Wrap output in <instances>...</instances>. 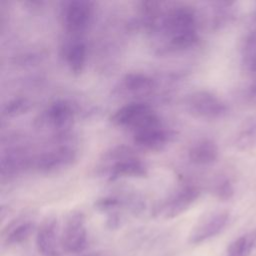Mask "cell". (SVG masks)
Returning a JSON list of instances; mask_svg holds the SVG:
<instances>
[{
    "mask_svg": "<svg viewBox=\"0 0 256 256\" xmlns=\"http://www.w3.org/2000/svg\"><path fill=\"white\" fill-rule=\"evenodd\" d=\"M86 56V45L78 36H73L63 48L64 61L74 75H79L84 70Z\"/></svg>",
    "mask_w": 256,
    "mask_h": 256,
    "instance_id": "cell-14",
    "label": "cell"
},
{
    "mask_svg": "<svg viewBox=\"0 0 256 256\" xmlns=\"http://www.w3.org/2000/svg\"><path fill=\"white\" fill-rule=\"evenodd\" d=\"M187 155L192 164L197 166H209L214 164L218 159V145L210 138H200L189 146Z\"/></svg>",
    "mask_w": 256,
    "mask_h": 256,
    "instance_id": "cell-13",
    "label": "cell"
},
{
    "mask_svg": "<svg viewBox=\"0 0 256 256\" xmlns=\"http://www.w3.org/2000/svg\"><path fill=\"white\" fill-rule=\"evenodd\" d=\"M250 95L256 96V81L253 83V85L250 87Z\"/></svg>",
    "mask_w": 256,
    "mask_h": 256,
    "instance_id": "cell-25",
    "label": "cell"
},
{
    "mask_svg": "<svg viewBox=\"0 0 256 256\" xmlns=\"http://www.w3.org/2000/svg\"><path fill=\"white\" fill-rule=\"evenodd\" d=\"M233 2H216L213 7L212 26L215 29L222 28L230 23L234 18Z\"/></svg>",
    "mask_w": 256,
    "mask_h": 256,
    "instance_id": "cell-18",
    "label": "cell"
},
{
    "mask_svg": "<svg viewBox=\"0 0 256 256\" xmlns=\"http://www.w3.org/2000/svg\"><path fill=\"white\" fill-rule=\"evenodd\" d=\"M94 4L86 0H71L63 2L61 15L67 32L73 36L84 32L91 23Z\"/></svg>",
    "mask_w": 256,
    "mask_h": 256,
    "instance_id": "cell-7",
    "label": "cell"
},
{
    "mask_svg": "<svg viewBox=\"0 0 256 256\" xmlns=\"http://www.w3.org/2000/svg\"><path fill=\"white\" fill-rule=\"evenodd\" d=\"M174 133L162 125L155 123L133 133V141L136 146L145 151L158 152L164 149L173 139Z\"/></svg>",
    "mask_w": 256,
    "mask_h": 256,
    "instance_id": "cell-9",
    "label": "cell"
},
{
    "mask_svg": "<svg viewBox=\"0 0 256 256\" xmlns=\"http://www.w3.org/2000/svg\"><path fill=\"white\" fill-rule=\"evenodd\" d=\"M31 107V104L28 99L24 97H17L8 101L3 109L2 114L6 117H17L26 113Z\"/></svg>",
    "mask_w": 256,
    "mask_h": 256,
    "instance_id": "cell-20",
    "label": "cell"
},
{
    "mask_svg": "<svg viewBox=\"0 0 256 256\" xmlns=\"http://www.w3.org/2000/svg\"><path fill=\"white\" fill-rule=\"evenodd\" d=\"M36 246L42 256H60V237H58V222L54 216L43 219L37 229Z\"/></svg>",
    "mask_w": 256,
    "mask_h": 256,
    "instance_id": "cell-11",
    "label": "cell"
},
{
    "mask_svg": "<svg viewBox=\"0 0 256 256\" xmlns=\"http://www.w3.org/2000/svg\"><path fill=\"white\" fill-rule=\"evenodd\" d=\"M229 219V213L226 210H217L203 216L192 229L189 235L191 244L202 243L217 234L226 226Z\"/></svg>",
    "mask_w": 256,
    "mask_h": 256,
    "instance_id": "cell-10",
    "label": "cell"
},
{
    "mask_svg": "<svg viewBox=\"0 0 256 256\" xmlns=\"http://www.w3.org/2000/svg\"><path fill=\"white\" fill-rule=\"evenodd\" d=\"M211 191L220 201H228L234 195V186L228 177L221 176L212 184Z\"/></svg>",
    "mask_w": 256,
    "mask_h": 256,
    "instance_id": "cell-19",
    "label": "cell"
},
{
    "mask_svg": "<svg viewBox=\"0 0 256 256\" xmlns=\"http://www.w3.org/2000/svg\"><path fill=\"white\" fill-rule=\"evenodd\" d=\"M74 113V109L69 102L56 100L45 109L41 116V122L53 129L64 130L72 124Z\"/></svg>",
    "mask_w": 256,
    "mask_h": 256,
    "instance_id": "cell-12",
    "label": "cell"
},
{
    "mask_svg": "<svg viewBox=\"0 0 256 256\" xmlns=\"http://www.w3.org/2000/svg\"><path fill=\"white\" fill-rule=\"evenodd\" d=\"M121 223H122V217L118 211L108 214L106 226L109 229H117V228H119Z\"/></svg>",
    "mask_w": 256,
    "mask_h": 256,
    "instance_id": "cell-24",
    "label": "cell"
},
{
    "mask_svg": "<svg viewBox=\"0 0 256 256\" xmlns=\"http://www.w3.org/2000/svg\"><path fill=\"white\" fill-rule=\"evenodd\" d=\"M252 241L246 236H241L230 244L226 256H250Z\"/></svg>",
    "mask_w": 256,
    "mask_h": 256,
    "instance_id": "cell-22",
    "label": "cell"
},
{
    "mask_svg": "<svg viewBox=\"0 0 256 256\" xmlns=\"http://www.w3.org/2000/svg\"><path fill=\"white\" fill-rule=\"evenodd\" d=\"M198 20L189 6H176L162 13L154 30L168 40V48L174 51L193 47L198 41Z\"/></svg>",
    "mask_w": 256,
    "mask_h": 256,
    "instance_id": "cell-1",
    "label": "cell"
},
{
    "mask_svg": "<svg viewBox=\"0 0 256 256\" xmlns=\"http://www.w3.org/2000/svg\"><path fill=\"white\" fill-rule=\"evenodd\" d=\"M127 201L128 200L124 201L115 195H107L97 199L94 203V207L100 212H107L110 214L112 212H116L117 209L123 205L127 206Z\"/></svg>",
    "mask_w": 256,
    "mask_h": 256,
    "instance_id": "cell-21",
    "label": "cell"
},
{
    "mask_svg": "<svg viewBox=\"0 0 256 256\" xmlns=\"http://www.w3.org/2000/svg\"><path fill=\"white\" fill-rule=\"evenodd\" d=\"M110 121L113 125L129 129L134 133L161 120L149 104L134 101L118 108L111 115Z\"/></svg>",
    "mask_w": 256,
    "mask_h": 256,
    "instance_id": "cell-3",
    "label": "cell"
},
{
    "mask_svg": "<svg viewBox=\"0 0 256 256\" xmlns=\"http://www.w3.org/2000/svg\"><path fill=\"white\" fill-rule=\"evenodd\" d=\"M105 171L110 181L121 178H142L148 174L146 163L130 148L118 146L104 156Z\"/></svg>",
    "mask_w": 256,
    "mask_h": 256,
    "instance_id": "cell-2",
    "label": "cell"
},
{
    "mask_svg": "<svg viewBox=\"0 0 256 256\" xmlns=\"http://www.w3.org/2000/svg\"><path fill=\"white\" fill-rule=\"evenodd\" d=\"M255 239H256V236H255Z\"/></svg>",
    "mask_w": 256,
    "mask_h": 256,
    "instance_id": "cell-27",
    "label": "cell"
},
{
    "mask_svg": "<svg viewBox=\"0 0 256 256\" xmlns=\"http://www.w3.org/2000/svg\"><path fill=\"white\" fill-rule=\"evenodd\" d=\"M156 86V81L149 75L141 72H131L126 74L121 81L124 91L132 94H142L150 92Z\"/></svg>",
    "mask_w": 256,
    "mask_h": 256,
    "instance_id": "cell-16",
    "label": "cell"
},
{
    "mask_svg": "<svg viewBox=\"0 0 256 256\" xmlns=\"http://www.w3.org/2000/svg\"><path fill=\"white\" fill-rule=\"evenodd\" d=\"M241 58L243 69L256 81V29L246 35L242 45Z\"/></svg>",
    "mask_w": 256,
    "mask_h": 256,
    "instance_id": "cell-17",
    "label": "cell"
},
{
    "mask_svg": "<svg viewBox=\"0 0 256 256\" xmlns=\"http://www.w3.org/2000/svg\"><path fill=\"white\" fill-rule=\"evenodd\" d=\"M236 144L242 150H252L256 148V124L244 130L238 137Z\"/></svg>",
    "mask_w": 256,
    "mask_h": 256,
    "instance_id": "cell-23",
    "label": "cell"
},
{
    "mask_svg": "<svg viewBox=\"0 0 256 256\" xmlns=\"http://www.w3.org/2000/svg\"><path fill=\"white\" fill-rule=\"evenodd\" d=\"M185 107L194 117L203 120H218L228 113V107L217 95L207 90L191 92L185 98Z\"/></svg>",
    "mask_w": 256,
    "mask_h": 256,
    "instance_id": "cell-4",
    "label": "cell"
},
{
    "mask_svg": "<svg viewBox=\"0 0 256 256\" xmlns=\"http://www.w3.org/2000/svg\"><path fill=\"white\" fill-rule=\"evenodd\" d=\"M34 229L35 222L27 216L13 220L3 231L5 244L17 245L25 242L32 235Z\"/></svg>",
    "mask_w": 256,
    "mask_h": 256,
    "instance_id": "cell-15",
    "label": "cell"
},
{
    "mask_svg": "<svg viewBox=\"0 0 256 256\" xmlns=\"http://www.w3.org/2000/svg\"><path fill=\"white\" fill-rule=\"evenodd\" d=\"M61 249L67 253H80L87 247L85 216L81 211L71 212L64 223L60 236Z\"/></svg>",
    "mask_w": 256,
    "mask_h": 256,
    "instance_id": "cell-6",
    "label": "cell"
},
{
    "mask_svg": "<svg viewBox=\"0 0 256 256\" xmlns=\"http://www.w3.org/2000/svg\"><path fill=\"white\" fill-rule=\"evenodd\" d=\"M200 193L197 185L183 184L155 208L154 214L165 219L175 218L187 211L198 199Z\"/></svg>",
    "mask_w": 256,
    "mask_h": 256,
    "instance_id": "cell-5",
    "label": "cell"
},
{
    "mask_svg": "<svg viewBox=\"0 0 256 256\" xmlns=\"http://www.w3.org/2000/svg\"><path fill=\"white\" fill-rule=\"evenodd\" d=\"M80 256H100L99 254H94V253H92V254H84V255H80Z\"/></svg>",
    "mask_w": 256,
    "mask_h": 256,
    "instance_id": "cell-26",
    "label": "cell"
},
{
    "mask_svg": "<svg viewBox=\"0 0 256 256\" xmlns=\"http://www.w3.org/2000/svg\"><path fill=\"white\" fill-rule=\"evenodd\" d=\"M76 159L77 152L73 147L58 146L37 156L34 167L39 173L54 174L71 167Z\"/></svg>",
    "mask_w": 256,
    "mask_h": 256,
    "instance_id": "cell-8",
    "label": "cell"
}]
</instances>
